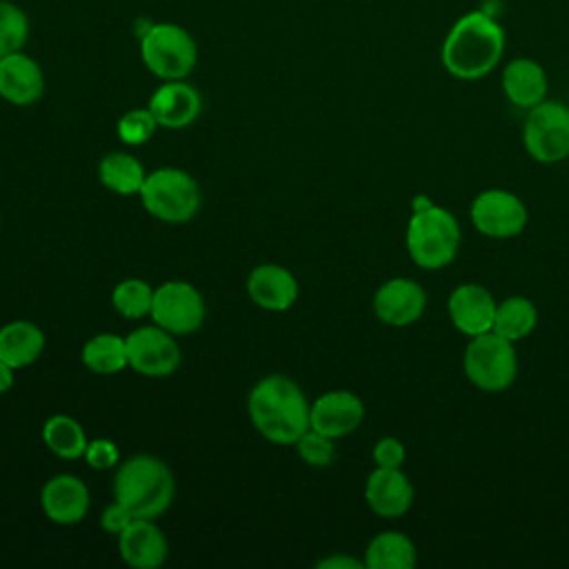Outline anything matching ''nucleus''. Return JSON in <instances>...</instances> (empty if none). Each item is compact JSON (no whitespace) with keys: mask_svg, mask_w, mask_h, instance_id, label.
<instances>
[{"mask_svg":"<svg viewBox=\"0 0 569 569\" xmlns=\"http://www.w3.org/2000/svg\"><path fill=\"white\" fill-rule=\"evenodd\" d=\"M505 42L507 38L500 22L473 9L449 27L440 47V62L445 71L458 80H480L498 67Z\"/></svg>","mask_w":569,"mask_h":569,"instance_id":"obj_1","label":"nucleus"},{"mask_svg":"<svg viewBox=\"0 0 569 569\" xmlns=\"http://www.w3.org/2000/svg\"><path fill=\"white\" fill-rule=\"evenodd\" d=\"M253 429L269 442L296 445L311 427V405L298 382L282 373L260 378L247 398Z\"/></svg>","mask_w":569,"mask_h":569,"instance_id":"obj_2","label":"nucleus"},{"mask_svg":"<svg viewBox=\"0 0 569 569\" xmlns=\"http://www.w3.org/2000/svg\"><path fill=\"white\" fill-rule=\"evenodd\" d=\"M173 473L164 460L138 453L118 465L113 476V496L136 518L156 520L173 502Z\"/></svg>","mask_w":569,"mask_h":569,"instance_id":"obj_3","label":"nucleus"},{"mask_svg":"<svg viewBox=\"0 0 569 569\" xmlns=\"http://www.w3.org/2000/svg\"><path fill=\"white\" fill-rule=\"evenodd\" d=\"M460 224L456 216L425 196L413 200V213L407 224V251L411 260L429 271L447 267L460 249Z\"/></svg>","mask_w":569,"mask_h":569,"instance_id":"obj_4","label":"nucleus"},{"mask_svg":"<svg viewBox=\"0 0 569 569\" xmlns=\"http://www.w3.org/2000/svg\"><path fill=\"white\" fill-rule=\"evenodd\" d=\"M142 207L158 220L180 224L200 211V187L191 173L176 167H160L147 173L140 189Z\"/></svg>","mask_w":569,"mask_h":569,"instance_id":"obj_5","label":"nucleus"},{"mask_svg":"<svg viewBox=\"0 0 569 569\" xmlns=\"http://www.w3.org/2000/svg\"><path fill=\"white\" fill-rule=\"evenodd\" d=\"M140 58L160 80H184L198 62L193 36L176 22H151L140 36Z\"/></svg>","mask_w":569,"mask_h":569,"instance_id":"obj_6","label":"nucleus"},{"mask_svg":"<svg viewBox=\"0 0 569 569\" xmlns=\"http://www.w3.org/2000/svg\"><path fill=\"white\" fill-rule=\"evenodd\" d=\"M462 367L473 387L489 393L505 391L518 373L513 342L496 331L473 336L465 349Z\"/></svg>","mask_w":569,"mask_h":569,"instance_id":"obj_7","label":"nucleus"},{"mask_svg":"<svg viewBox=\"0 0 569 569\" xmlns=\"http://www.w3.org/2000/svg\"><path fill=\"white\" fill-rule=\"evenodd\" d=\"M522 142L527 153L542 164H556L569 156V107L558 100H542L531 107Z\"/></svg>","mask_w":569,"mask_h":569,"instance_id":"obj_8","label":"nucleus"},{"mask_svg":"<svg viewBox=\"0 0 569 569\" xmlns=\"http://www.w3.org/2000/svg\"><path fill=\"white\" fill-rule=\"evenodd\" d=\"M204 298L187 280H167L153 289L151 320L173 336H187L204 322Z\"/></svg>","mask_w":569,"mask_h":569,"instance_id":"obj_9","label":"nucleus"},{"mask_svg":"<svg viewBox=\"0 0 569 569\" xmlns=\"http://www.w3.org/2000/svg\"><path fill=\"white\" fill-rule=\"evenodd\" d=\"M473 227L493 240H507L518 236L527 224L525 202L507 189L480 191L469 209Z\"/></svg>","mask_w":569,"mask_h":569,"instance_id":"obj_10","label":"nucleus"},{"mask_svg":"<svg viewBox=\"0 0 569 569\" xmlns=\"http://www.w3.org/2000/svg\"><path fill=\"white\" fill-rule=\"evenodd\" d=\"M129 367L147 378H167L180 367V347L173 333L153 325L138 327L127 338Z\"/></svg>","mask_w":569,"mask_h":569,"instance_id":"obj_11","label":"nucleus"},{"mask_svg":"<svg viewBox=\"0 0 569 569\" xmlns=\"http://www.w3.org/2000/svg\"><path fill=\"white\" fill-rule=\"evenodd\" d=\"M427 293L411 278L385 280L373 293V313L389 327H409L425 313Z\"/></svg>","mask_w":569,"mask_h":569,"instance_id":"obj_12","label":"nucleus"},{"mask_svg":"<svg viewBox=\"0 0 569 569\" xmlns=\"http://www.w3.org/2000/svg\"><path fill=\"white\" fill-rule=\"evenodd\" d=\"M362 418H365L362 400L347 389L327 391L318 396L311 405V429L333 440L356 431Z\"/></svg>","mask_w":569,"mask_h":569,"instance_id":"obj_13","label":"nucleus"},{"mask_svg":"<svg viewBox=\"0 0 569 569\" xmlns=\"http://www.w3.org/2000/svg\"><path fill=\"white\" fill-rule=\"evenodd\" d=\"M89 489L73 473H58L42 485L40 507L56 525H76L89 511Z\"/></svg>","mask_w":569,"mask_h":569,"instance_id":"obj_14","label":"nucleus"},{"mask_svg":"<svg viewBox=\"0 0 569 569\" xmlns=\"http://www.w3.org/2000/svg\"><path fill=\"white\" fill-rule=\"evenodd\" d=\"M496 307L498 302L493 300V296L482 284L476 282L458 284L447 302L453 327L471 338L493 329Z\"/></svg>","mask_w":569,"mask_h":569,"instance_id":"obj_15","label":"nucleus"},{"mask_svg":"<svg viewBox=\"0 0 569 569\" xmlns=\"http://www.w3.org/2000/svg\"><path fill=\"white\" fill-rule=\"evenodd\" d=\"M149 111L164 129H184L200 116L202 98L184 80H164L149 98Z\"/></svg>","mask_w":569,"mask_h":569,"instance_id":"obj_16","label":"nucleus"},{"mask_svg":"<svg viewBox=\"0 0 569 569\" xmlns=\"http://www.w3.org/2000/svg\"><path fill=\"white\" fill-rule=\"evenodd\" d=\"M44 93L42 67L27 56L16 51L0 58V98L16 107H29Z\"/></svg>","mask_w":569,"mask_h":569,"instance_id":"obj_17","label":"nucleus"},{"mask_svg":"<svg viewBox=\"0 0 569 569\" xmlns=\"http://www.w3.org/2000/svg\"><path fill=\"white\" fill-rule=\"evenodd\" d=\"M365 500L380 518H400L413 505V485L402 469L376 467L365 485Z\"/></svg>","mask_w":569,"mask_h":569,"instance_id":"obj_18","label":"nucleus"},{"mask_svg":"<svg viewBox=\"0 0 569 569\" xmlns=\"http://www.w3.org/2000/svg\"><path fill=\"white\" fill-rule=\"evenodd\" d=\"M118 549L122 560L133 569H158L169 553L162 529L149 518H133L131 525L118 533Z\"/></svg>","mask_w":569,"mask_h":569,"instance_id":"obj_19","label":"nucleus"},{"mask_svg":"<svg viewBox=\"0 0 569 569\" xmlns=\"http://www.w3.org/2000/svg\"><path fill=\"white\" fill-rule=\"evenodd\" d=\"M247 293L260 309L287 311L298 300V280L287 267L264 262L251 269Z\"/></svg>","mask_w":569,"mask_h":569,"instance_id":"obj_20","label":"nucleus"},{"mask_svg":"<svg viewBox=\"0 0 569 569\" xmlns=\"http://www.w3.org/2000/svg\"><path fill=\"white\" fill-rule=\"evenodd\" d=\"M500 82L507 100L522 109L540 104L549 87L542 64L531 58H513L511 62H507Z\"/></svg>","mask_w":569,"mask_h":569,"instance_id":"obj_21","label":"nucleus"},{"mask_svg":"<svg viewBox=\"0 0 569 569\" xmlns=\"http://www.w3.org/2000/svg\"><path fill=\"white\" fill-rule=\"evenodd\" d=\"M44 349V333L31 320H13L0 327V360L13 369L29 367Z\"/></svg>","mask_w":569,"mask_h":569,"instance_id":"obj_22","label":"nucleus"},{"mask_svg":"<svg viewBox=\"0 0 569 569\" xmlns=\"http://www.w3.org/2000/svg\"><path fill=\"white\" fill-rule=\"evenodd\" d=\"M416 560V545L402 531H382L373 536L365 551V567L369 569H413Z\"/></svg>","mask_w":569,"mask_h":569,"instance_id":"obj_23","label":"nucleus"},{"mask_svg":"<svg viewBox=\"0 0 569 569\" xmlns=\"http://www.w3.org/2000/svg\"><path fill=\"white\" fill-rule=\"evenodd\" d=\"M98 178L109 191L118 196H133L140 193L147 173L136 156L124 151H111L100 160Z\"/></svg>","mask_w":569,"mask_h":569,"instance_id":"obj_24","label":"nucleus"},{"mask_svg":"<svg viewBox=\"0 0 569 569\" xmlns=\"http://www.w3.org/2000/svg\"><path fill=\"white\" fill-rule=\"evenodd\" d=\"M82 365L93 373H118L129 367L127 340L118 333H96L82 347Z\"/></svg>","mask_w":569,"mask_h":569,"instance_id":"obj_25","label":"nucleus"},{"mask_svg":"<svg viewBox=\"0 0 569 569\" xmlns=\"http://www.w3.org/2000/svg\"><path fill=\"white\" fill-rule=\"evenodd\" d=\"M538 325V309L525 296H509L496 307L493 329L498 336L516 342L529 336Z\"/></svg>","mask_w":569,"mask_h":569,"instance_id":"obj_26","label":"nucleus"},{"mask_svg":"<svg viewBox=\"0 0 569 569\" xmlns=\"http://www.w3.org/2000/svg\"><path fill=\"white\" fill-rule=\"evenodd\" d=\"M42 440L49 451H53L58 458H64V460L82 458L89 442L82 425L76 418L64 413H56L44 420Z\"/></svg>","mask_w":569,"mask_h":569,"instance_id":"obj_27","label":"nucleus"},{"mask_svg":"<svg viewBox=\"0 0 569 569\" xmlns=\"http://www.w3.org/2000/svg\"><path fill=\"white\" fill-rule=\"evenodd\" d=\"M151 302H153V289H151L149 282H144L140 278H124L111 291L113 309L120 316L131 318V320L149 316L151 313Z\"/></svg>","mask_w":569,"mask_h":569,"instance_id":"obj_28","label":"nucleus"},{"mask_svg":"<svg viewBox=\"0 0 569 569\" xmlns=\"http://www.w3.org/2000/svg\"><path fill=\"white\" fill-rule=\"evenodd\" d=\"M29 40L27 13L9 0H0V58L22 51Z\"/></svg>","mask_w":569,"mask_h":569,"instance_id":"obj_29","label":"nucleus"},{"mask_svg":"<svg viewBox=\"0 0 569 569\" xmlns=\"http://www.w3.org/2000/svg\"><path fill=\"white\" fill-rule=\"evenodd\" d=\"M158 127L160 124L153 118V113L149 111V107L131 109V111L122 113V118L116 124L118 138L127 144H144L156 133Z\"/></svg>","mask_w":569,"mask_h":569,"instance_id":"obj_30","label":"nucleus"},{"mask_svg":"<svg viewBox=\"0 0 569 569\" xmlns=\"http://www.w3.org/2000/svg\"><path fill=\"white\" fill-rule=\"evenodd\" d=\"M296 449H298V456L302 458V462H307L311 467H329L336 458L333 438H329L311 427L296 440Z\"/></svg>","mask_w":569,"mask_h":569,"instance_id":"obj_31","label":"nucleus"},{"mask_svg":"<svg viewBox=\"0 0 569 569\" xmlns=\"http://www.w3.org/2000/svg\"><path fill=\"white\" fill-rule=\"evenodd\" d=\"M82 458L87 460L89 467L104 471V469H111V467H116L120 462V451H118L113 440L96 438V440L87 442V449H84Z\"/></svg>","mask_w":569,"mask_h":569,"instance_id":"obj_32","label":"nucleus"},{"mask_svg":"<svg viewBox=\"0 0 569 569\" xmlns=\"http://www.w3.org/2000/svg\"><path fill=\"white\" fill-rule=\"evenodd\" d=\"M373 462L376 467H385V469H402L405 465V458H407V451H405V445L393 438V436H385L376 442L373 447Z\"/></svg>","mask_w":569,"mask_h":569,"instance_id":"obj_33","label":"nucleus"},{"mask_svg":"<svg viewBox=\"0 0 569 569\" xmlns=\"http://www.w3.org/2000/svg\"><path fill=\"white\" fill-rule=\"evenodd\" d=\"M136 516L129 511V507H124L120 500H113L100 516V525L104 531L118 536L122 529H127L131 525Z\"/></svg>","mask_w":569,"mask_h":569,"instance_id":"obj_34","label":"nucleus"},{"mask_svg":"<svg viewBox=\"0 0 569 569\" xmlns=\"http://www.w3.org/2000/svg\"><path fill=\"white\" fill-rule=\"evenodd\" d=\"M365 560H356L353 556H345V553H333L327 556L318 562V569H362Z\"/></svg>","mask_w":569,"mask_h":569,"instance_id":"obj_35","label":"nucleus"},{"mask_svg":"<svg viewBox=\"0 0 569 569\" xmlns=\"http://www.w3.org/2000/svg\"><path fill=\"white\" fill-rule=\"evenodd\" d=\"M13 367L0 360V393H7L13 387Z\"/></svg>","mask_w":569,"mask_h":569,"instance_id":"obj_36","label":"nucleus"}]
</instances>
